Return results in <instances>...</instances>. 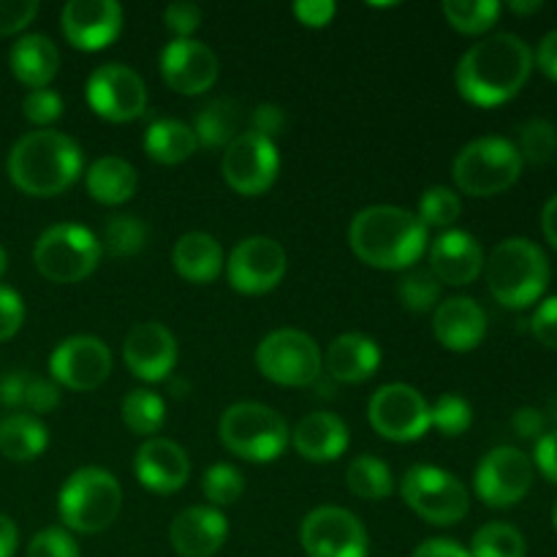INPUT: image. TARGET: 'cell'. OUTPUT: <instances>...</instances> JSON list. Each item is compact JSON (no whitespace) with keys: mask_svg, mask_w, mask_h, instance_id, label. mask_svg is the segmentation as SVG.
<instances>
[{"mask_svg":"<svg viewBox=\"0 0 557 557\" xmlns=\"http://www.w3.org/2000/svg\"><path fill=\"white\" fill-rule=\"evenodd\" d=\"M533 71V49L515 33H495L473 44L457 63V90L476 107H498L525 87Z\"/></svg>","mask_w":557,"mask_h":557,"instance_id":"cell-1","label":"cell"},{"mask_svg":"<svg viewBox=\"0 0 557 557\" xmlns=\"http://www.w3.org/2000/svg\"><path fill=\"white\" fill-rule=\"evenodd\" d=\"M348 243L357 259L368 267L408 270L428 250V226L403 207H364L354 215Z\"/></svg>","mask_w":557,"mask_h":557,"instance_id":"cell-2","label":"cell"},{"mask_svg":"<svg viewBox=\"0 0 557 557\" xmlns=\"http://www.w3.org/2000/svg\"><path fill=\"white\" fill-rule=\"evenodd\" d=\"M82 172V150L71 136L60 131H30L9 152V177L22 194L47 196L63 194Z\"/></svg>","mask_w":557,"mask_h":557,"instance_id":"cell-3","label":"cell"},{"mask_svg":"<svg viewBox=\"0 0 557 557\" xmlns=\"http://www.w3.org/2000/svg\"><path fill=\"white\" fill-rule=\"evenodd\" d=\"M490 294L504 308L520 310L539 302L547 292L549 261L536 243L525 237H509L484 259Z\"/></svg>","mask_w":557,"mask_h":557,"instance_id":"cell-4","label":"cell"},{"mask_svg":"<svg viewBox=\"0 0 557 557\" xmlns=\"http://www.w3.org/2000/svg\"><path fill=\"white\" fill-rule=\"evenodd\" d=\"M123 509L120 482L103 468H79L65 479L58 495L60 520L69 531L101 533Z\"/></svg>","mask_w":557,"mask_h":557,"instance_id":"cell-5","label":"cell"},{"mask_svg":"<svg viewBox=\"0 0 557 557\" xmlns=\"http://www.w3.org/2000/svg\"><path fill=\"white\" fill-rule=\"evenodd\" d=\"M522 163L525 161L515 141L504 136H482L457 152L451 174L462 194L487 199L504 194L520 180Z\"/></svg>","mask_w":557,"mask_h":557,"instance_id":"cell-6","label":"cell"},{"mask_svg":"<svg viewBox=\"0 0 557 557\" xmlns=\"http://www.w3.org/2000/svg\"><path fill=\"white\" fill-rule=\"evenodd\" d=\"M288 424L261 403H234L221 417V441L232 455L248 462H272L286 451Z\"/></svg>","mask_w":557,"mask_h":557,"instance_id":"cell-7","label":"cell"},{"mask_svg":"<svg viewBox=\"0 0 557 557\" xmlns=\"http://www.w3.org/2000/svg\"><path fill=\"white\" fill-rule=\"evenodd\" d=\"M101 261V243L79 223L49 226L33 248V264L52 283H79Z\"/></svg>","mask_w":557,"mask_h":557,"instance_id":"cell-8","label":"cell"},{"mask_svg":"<svg viewBox=\"0 0 557 557\" xmlns=\"http://www.w3.org/2000/svg\"><path fill=\"white\" fill-rule=\"evenodd\" d=\"M403 500L430 525H457L471 509V495L455 473L435 466L408 468L400 484Z\"/></svg>","mask_w":557,"mask_h":557,"instance_id":"cell-9","label":"cell"},{"mask_svg":"<svg viewBox=\"0 0 557 557\" xmlns=\"http://www.w3.org/2000/svg\"><path fill=\"white\" fill-rule=\"evenodd\" d=\"M256 368L264 379L281 386H313L321 368V351L315 341L305 332L283 326L270 332L256 348Z\"/></svg>","mask_w":557,"mask_h":557,"instance_id":"cell-10","label":"cell"},{"mask_svg":"<svg viewBox=\"0 0 557 557\" xmlns=\"http://www.w3.org/2000/svg\"><path fill=\"white\" fill-rule=\"evenodd\" d=\"M370 424L375 433L395 444H408V441H419L430 428V406L408 384H386L370 397L368 406Z\"/></svg>","mask_w":557,"mask_h":557,"instance_id":"cell-11","label":"cell"},{"mask_svg":"<svg viewBox=\"0 0 557 557\" xmlns=\"http://www.w3.org/2000/svg\"><path fill=\"white\" fill-rule=\"evenodd\" d=\"M223 180L228 188L243 196H259L272 188L281 172V156H277L275 141L243 131L223 152Z\"/></svg>","mask_w":557,"mask_h":557,"instance_id":"cell-12","label":"cell"},{"mask_svg":"<svg viewBox=\"0 0 557 557\" xmlns=\"http://www.w3.org/2000/svg\"><path fill=\"white\" fill-rule=\"evenodd\" d=\"M299 542L310 557H368V531L341 506L310 511L299 528Z\"/></svg>","mask_w":557,"mask_h":557,"instance_id":"cell-13","label":"cell"},{"mask_svg":"<svg viewBox=\"0 0 557 557\" xmlns=\"http://www.w3.org/2000/svg\"><path fill=\"white\" fill-rule=\"evenodd\" d=\"M476 495L493 509L517 506L533 484V460L515 446H498L476 468Z\"/></svg>","mask_w":557,"mask_h":557,"instance_id":"cell-14","label":"cell"},{"mask_svg":"<svg viewBox=\"0 0 557 557\" xmlns=\"http://www.w3.org/2000/svg\"><path fill=\"white\" fill-rule=\"evenodd\" d=\"M87 103L92 112L112 123H128L145 114L147 87L134 69L123 63H107L87 79Z\"/></svg>","mask_w":557,"mask_h":557,"instance_id":"cell-15","label":"cell"},{"mask_svg":"<svg viewBox=\"0 0 557 557\" xmlns=\"http://www.w3.org/2000/svg\"><path fill=\"white\" fill-rule=\"evenodd\" d=\"M226 275L234 292L267 294L286 275V250L277 239L256 234L245 237L226 261Z\"/></svg>","mask_w":557,"mask_h":557,"instance_id":"cell-16","label":"cell"},{"mask_svg":"<svg viewBox=\"0 0 557 557\" xmlns=\"http://www.w3.org/2000/svg\"><path fill=\"white\" fill-rule=\"evenodd\" d=\"M49 373L65 389L92 392L112 373V351L92 335L69 337L49 357Z\"/></svg>","mask_w":557,"mask_h":557,"instance_id":"cell-17","label":"cell"},{"mask_svg":"<svg viewBox=\"0 0 557 557\" xmlns=\"http://www.w3.org/2000/svg\"><path fill=\"white\" fill-rule=\"evenodd\" d=\"M161 76L183 96L207 92L218 79V58L196 38H174L161 52Z\"/></svg>","mask_w":557,"mask_h":557,"instance_id":"cell-18","label":"cell"},{"mask_svg":"<svg viewBox=\"0 0 557 557\" xmlns=\"http://www.w3.org/2000/svg\"><path fill=\"white\" fill-rule=\"evenodd\" d=\"M65 38L82 52L107 49L123 30V9L114 0H71L60 16Z\"/></svg>","mask_w":557,"mask_h":557,"instance_id":"cell-19","label":"cell"},{"mask_svg":"<svg viewBox=\"0 0 557 557\" xmlns=\"http://www.w3.org/2000/svg\"><path fill=\"white\" fill-rule=\"evenodd\" d=\"M123 359L136 379L158 384L166 381L177 364V341L163 324L145 321L125 335Z\"/></svg>","mask_w":557,"mask_h":557,"instance_id":"cell-20","label":"cell"},{"mask_svg":"<svg viewBox=\"0 0 557 557\" xmlns=\"http://www.w3.org/2000/svg\"><path fill=\"white\" fill-rule=\"evenodd\" d=\"M136 479L150 493L169 495L185 487L190 476V460L180 444L169 438H147L134 460Z\"/></svg>","mask_w":557,"mask_h":557,"instance_id":"cell-21","label":"cell"},{"mask_svg":"<svg viewBox=\"0 0 557 557\" xmlns=\"http://www.w3.org/2000/svg\"><path fill=\"white\" fill-rule=\"evenodd\" d=\"M484 270V253L476 237L460 228L438 234L430 245V272L441 281V286H468Z\"/></svg>","mask_w":557,"mask_h":557,"instance_id":"cell-22","label":"cell"},{"mask_svg":"<svg viewBox=\"0 0 557 557\" xmlns=\"http://www.w3.org/2000/svg\"><path fill=\"white\" fill-rule=\"evenodd\" d=\"M228 536V522L212 506H190L174 517L169 542L180 557H212L221 553Z\"/></svg>","mask_w":557,"mask_h":557,"instance_id":"cell-23","label":"cell"},{"mask_svg":"<svg viewBox=\"0 0 557 557\" xmlns=\"http://www.w3.org/2000/svg\"><path fill=\"white\" fill-rule=\"evenodd\" d=\"M433 332L449 351H473L487 335V313L471 297H451L433 313Z\"/></svg>","mask_w":557,"mask_h":557,"instance_id":"cell-24","label":"cell"},{"mask_svg":"<svg viewBox=\"0 0 557 557\" xmlns=\"http://www.w3.org/2000/svg\"><path fill=\"white\" fill-rule=\"evenodd\" d=\"M294 449L310 462H332L348 449V428L330 411H313L299 419L292 433Z\"/></svg>","mask_w":557,"mask_h":557,"instance_id":"cell-25","label":"cell"},{"mask_svg":"<svg viewBox=\"0 0 557 557\" xmlns=\"http://www.w3.org/2000/svg\"><path fill=\"white\" fill-rule=\"evenodd\" d=\"M381 351L370 337L359 335V332H348V335L335 337L326 348L324 370L330 379L343 381V384H362L370 375L379 370Z\"/></svg>","mask_w":557,"mask_h":557,"instance_id":"cell-26","label":"cell"},{"mask_svg":"<svg viewBox=\"0 0 557 557\" xmlns=\"http://www.w3.org/2000/svg\"><path fill=\"white\" fill-rule=\"evenodd\" d=\"M11 74L33 90H44L60 71V52L54 41L41 33H27L9 52Z\"/></svg>","mask_w":557,"mask_h":557,"instance_id":"cell-27","label":"cell"},{"mask_svg":"<svg viewBox=\"0 0 557 557\" xmlns=\"http://www.w3.org/2000/svg\"><path fill=\"white\" fill-rule=\"evenodd\" d=\"M174 270L190 283H210L223 270V250L215 237L205 232H188L174 243Z\"/></svg>","mask_w":557,"mask_h":557,"instance_id":"cell-28","label":"cell"},{"mask_svg":"<svg viewBox=\"0 0 557 557\" xmlns=\"http://www.w3.org/2000/svg\"><path fill=\"white\" fill-rule=\"evenodd\" d=\"M85 185L87 194H90L98 205L117 207L125 205V201L136 194L139 177H136V169L131 166L125 158L103 156L87 169Z\"/></svg>","mask_w":557,"mask_h":557,"instance_id":"cell-29","label":"cell"},{"mask_svg":"<svg viewBox=\"0 0 557 557\" xmlns=\"http://www.w3.org/2000/svg\"><path fill=\"white\" fill-rule=\"evenodd\" d=\"M49 433L33 413H11L0 422V455L11 462H30L44 455Z\"/></svg>","mask_w":557,"mask_h":557,"instance_id":"cell-30","label":"cell"},{"mask_svg":"<svg viewBox=\"0 0 557 557\" xmlns=\"http://www.w3.org/2000/svg\"><path fill=\"white\" fill-rule=\"evenodd\" d=\"M194 134L201 147H210V150L223 147L226 150L243 134V112H239V103L232 101V98H215V101H210L196 114Z\"/></svg>","mask_w":557,"mask_h":557,"instance_id":"cell-31","label":"cell"},{"mask_svg":"<svg viewBox=\"0 0 557 557\" xmlns=\"http://www.w3.org/2000/svg\"><path fill=\"white\" fill-rule=\"evenodd\" d=\"M145 150L152 161L172 166V163L188 161L199 150V141L190 125L180 120H156L145 131Z\"/></svg>","mask_w":557,"mask_h":557,"instance_id":"cell-32","label":"cell"},{"mask_svg":"<svg viewBox=\"0 0 557 557\" xmlns=\"http://www.w3.org/2000/svg\"><path fill=\"white\" fill-rule=\"evenodd\" d=\"M346 484L348 490L362 500H381L392 493V487H395L389 466L373 455L357 457V460L348 466Z\"/></svg>","mask_w":557,"mask_h":557,"instance_id":"cell-33","label":"cell"},{"mask_svg":"<svg viewBox=\"0 0 557 557\" xmlns=\"http://www.w3.org/2000/svg\"><path fill=\"white\" fill-rule=\"evenodd\" d=\"M120 408H123V422L136 435H156L166 422V403L150 389H131Z\"/></svg>","mask_w":557,"mask_h":557,"instance_id":"cell-34","label":"cell"},{"mask_svg":"<svg viewBox=\"0 0 557 557\" xmlns=\"http://www.w3.org/2000/svg\"><path fill=\"white\" fill-rule=\"evenodd\" d=\"M471 557H525V536L509 522H487L473 533Z\"/></svg>","mask_w":557,"mask_h":557,"instance_id":"cell-35","label":"cell"},{"mask_svg":"<svg viewBox=\"0 0 557 557\" xmlns=\"http://www.w3.org/2000/svg\"><path fill=\"white\" fill-rule=\"evenodd\" d=\"M444 16L455 30L479 36L498 22L500 3L498 0H446Z\"/></svg>","mask_w":557,"mask_h":557,"instance_id":"cell-36","label":"cell"},{"mask_svg":"<svg viewBox=\"0 0 557 557\" xmlns=\"http://www.w3.org/2000/svg\"><path fill=\"white\" fill-rule=\"evenodd\" d=\"M98 243H101V250H107L114 259L136 256L147 245V226L136 215H112Z\"/></svg>","mask_w":557,"mask_h":557,"instance_id":"cell-37","label":"cell"},{"mask_svg":"<svg viewBox=\"0 0 557 557\" xmlns=\"http://www.w3.org/2000/svg\"><path fill=\"white\" fill-rule=\"evenodd\" d=\"M517 150H520L522 161L536 163V166L555 161L557 128L549 123V120H542V117L528 120V123L520 128V145H517Z\"/></svg>","mask_w":557,"mask_h":557,"instance_id":"cell-38","label":"cell"},{"mask_svg":"<svg viewBox=\"0 0 557 557\" xmlns=\"http://www.w3.org/2000/svg\"><path fill=\"white\" fill-rule=\"evenodd\" d=\"M400 302L413 313H430L441 305V281L430 270H411L397 286Z\"/></svg>","mask_w":557,"mask_h":557,"instance_id":"cell-39","label":"cell"},{"mask_svg":"<svg viewBox=\"0 0 557 557\" xmlns=\"http://www.w3.org/2000/svg\"><path fill=\"white\" fill-rule=\"evenodd\" d=\"M473 422V411L468 406L466 397L460 395H441L435 400V406L430 408V424L438 430L446 438H457V435L466 433Z\"/></svg>","mask_w":557,"mask_h":557,"instance_id":"cell-40","label":"cell"},{"mask_svg":"<svg viewBox=\"0 0 557 557\" xmlns=\"http://www.w3.org/2000/svg\"><path fill=\"white\" fill-rule=\"evenodd\" d=\"M201 490H205V498L210 500L212 509L215 506H228L237 504L245 493V479L243 473L234 466H226V462H218V466L207 468L205 482H201Z\"/></svg>","mask_w":557,"mask_h":557,"instance_id":"cell-41","label":"cell"},{"mask_svg":"<svg viewBox=\"0 0 557 557\" xmlns=\"http://www.w3.org/2000/svg\"><path fill=\"white\" fill-rule=\"evenodd\" d=\"M460 196L451 188H444V185L428 188L422 194V201H419V221H422L424 226L446 228L460 218Z\"/></svg>","mask_w":557,"mask_h":557,"instance_id":"cell-42","label":"cell"},{"mask_svg":"<svg viewBox=\"0 0 557 557\" xmlns=\"http://www.w3.org/2000/svg\"><path fill=\"white\" fill-rule=\"evenodd\" d=\"M27 557H79V547L63 528H44L27 544Z\"/></svg>","mask_w":557,"mask_h":557,"instance_id":"cell-43","label":"cell"},{"mask_svg":"<svg viewBox=\"0 0 557 557\" xmlns=\"http://www.w3.org/2000/svg\"><path fill=\"white\" fill-rule=\"evenodd\" d=\"M22 114L27 117V123L38 125V128L52 125L54 120H60V114H63V98L54 90H49V87H44V90H30L25 96V101H22Z\"/></svg>","mask_w":557,"mask_h":557,"instance_id":"cell-44","label":"cell"},{"mask_svg":"<svg viewBox=\"0 0 557 557\" xmlns=\"http://www.w3.org/2000/svg\"><path fill=\"white\" fill-rule=\"evenodd\" d=\"M38 14V0H0V36L25 30Z\"/></svg>","mask_w":557,"mask_h":557,"instance_id":"cell-45","label":"cell"},{"mask_svg":"<svg viewBox=\"0 0 557 557\" xmlns=\"http://www.w3.org/2000/svg\"><path fill=\"white\" fill-rule=\"evenodd\" d=\"M25 321V302L9 286H0V343L11 341Z\"/></svg>","mask_w":557,"mask_h":557,"instance_id":"cell-46","label":"cell"},{"mask_svg":"<svg viewBox=\"0 0 557 557\" xmlns=\"http://www.w3.org/2000/svg\"><path fill=\"white\" fill-rule=\"evenodd\" d=\"M163 22L177 38H190V33L199 30L201 25V9L190 0H180L163 11Z\"/></svg>","mask_w":557,"mask_h":557,"instance_id":"cell-47","label":"cell"},{"mask_svg":"<svg viewBox=\"0 0 557 557\" xmlns=\"http://www.w3.org/2000/svg\"><path fill=\"white\" fill-rule=\"evenodd\" d=\"M531 332L544 348L557 351V297L544 299L531 315Z\"/></svg>","mask_w":557,"mask_h":557,"instance_id":"cell-48","label":"cell"},{"mask_svg":"<svg viewBox=\"0 0 557 557\" xmlns=\"http://www.w3.org/2000/svg\"><path fill=\"white\" fill-rule=\"evenodd\" d=\"M22 406L30 413H49L60 406V386L47 379H30L25 389V403Z\"/></svg>","mask_w":557,"mask_h":557,"instance_id":"cell-49","label":"cell"},{"mask_svg":"<svg viewBox=\"0 0 557 557\" xmlns=\"http://www.w3.org/2000/svg\"><path fill=\"white\" fill-rule=\"evenodd\" d=\"M250 125H253V128H250L253 134L275 141V136H281L283 131H286L288 117L286 112H283V107H277V103H259V107L253 109V114H250Z\"/></svg>","mask_w":557,"mask_h":557,"instance_id":"cell-50","label":"cell"},{"mask_svg":"<svg viewBox=\"0 0 557 557\" xmlns=\"http://www.w3.org/2000/svg\"><path fill=\"white\" fill-rule=\"evenodd\" d=\"M335 11L337 5L332 0H299V3H294V16L308 27H326Z\"/></svg>","mask_w":557,"mask_h":557,"instance_id":"cell-51","label":"cell"},{"mask_svg":"<svg viewBox=\"0 0 557 557\" xmlns=\"http://www.w3.org/2000/svg\"><path fill=\"white\" fill-rule=\"evenodd\" d=\"M511 428H515V433L520 435V438L539 441L544 435V430H547V417H544V411H539V408H520V411L515 413V419H511Z\"/></svg>","mask_w":557,"mask_h":557,"instance_id":"cell-52","label":"cell"},{"mask_svg":"<svg viewBox=\"0 0 557 557\" xmlns=\"http://www.w3.org/2000/svg\"><path fill=\"white\" fill-rule=\"evenodd\" d=\"M533 460H536L539 471H542L549 482L557 484V428L553 433H544L542 438L536 441V455H533Z\"/></svg>","mask_w":557,"mask_h":557,"instance_id":"cell-53","label":"cell"},{"mask_svg":"<svg viewBox=\"0 0 557 557\" xmlns=\"http://www.w3.org/2000/svg\"><path fill=\"white\" fill-rule=\"evenodd\" d=\"M30 375L25 370H11L0 379V403L9 408H20L25 403V389Z\"/></svg>","mask_w":557,"mask_h":557,"instance_id":"cell-54","label":"cell"},{"mask_svg":"<svg viewBox=\"0 0 557 557\" xmlns=\"http://www.w3.org/2000/svg\"><path fill=\"white\" fill-rule=\"evenodd\" d=\"M411 557H471V553L451 539H428L413 549Z\"/></svg>","mask_w":557,"mask_h":557,"instance_id":"cell-55","label":"cell"},{"mask_svg":"<svg viewBox=\"0 0 557 557\" xmlns=\"http://www.w3.org/2000/svg\"><path fill=\"white\" fill-rule=\"evenodd\" d=\"M533 63L542 69L544 76H549V79L557 82V27L542 38L536 54H533Z\"/></svg>","mask_w":557,"mask_h":557,"instance_id":"cell-56","label":"cell"},{"mask_svg":"<svg viewBox=\"0 0 557 557\" xmlns=\"http://www.w3.org/2000/svg\"><path fill=\"white\" fill-rule=\"evenodd\" d=\"M16 544H20V531L11 517L0 515V557H14Z\"/></svg>","mask_w":557,"mask_h":557,"instance_id":"cell-57","label":"cell"},{"mask_svg":"<svg viewBox=\"0 0 557 557\" xmlns=\"http://www.w3.org/2000/svg\"><path fill=\"white\" fill-rule=\"evenodd\" d=\"M542 232L547 237V243L557 250V194L544 205L542 210Z\"/></svg>","mask_w":557,"mask_h":557,"instance_id":"cell-58","label":"cell"},{"mask_svg":"<svg viewBox=\"0 0 557 557\" xmlns=\"http://www.w3.org/2000/svg\"><path fill=\"white\" fill-rule=\"evenodd\" d=\"M509 9L515 14H533V11H542V3L539 0H531V3H522V0H511Z\"/></svg>","mask_w":557,"mask_h":557,"instance_id":"cell-59","label":"cell"},{"mask_svg":"<svg viewBox=\"0 0 557 557\" xmlns=\"http://www.w3.org/2000/svg\"><path fill=\"white\" fill-rule=\"evenodd\" d=\"M5 270H9V253H5V248L0 245V275H3Z\"/></svg>","mask_w":557,"mask_h":557,"instance_id":"cell-60","label":"cell"},{"mask_svg":"<svg viewBox=\"0 0 557 557\" xmlns=\"http://www.w3.org/2000/svg\"><path fill=\"white\" fill-rule=\"evenodd\" d=\"M544 417H547V419H549V422H555V424H557V400H553V403H549V411H547V413H544Z\"/></svg>","mask_w":557,"mask_h":557,"instance_id":"cell-61","label":"cell"},{"mask_svg":"<svg viewBox=\"0 0 557 557\" xmlns=\"http://www.w3.org/2000/svg\"><path fill=\"white\" fill-rule=\"evenodd\" d=\"M553 522H555V531H557V504H555V511H553Z\"/></svg>","mask_w":557,"mask_h":557,"instance_id":"cell-62","label":"cell"}]
</instances>
